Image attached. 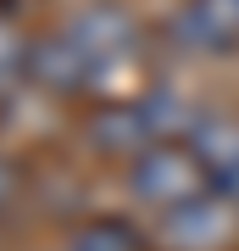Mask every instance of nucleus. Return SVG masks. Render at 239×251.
I'll use <instances>...</instances> for the list:
<instances>
[{
	"label": "nucleus",
	"instance_id": "obj_6",
	"mask_svg": "<svg viewBox=\"0 0 239 251\" xmlns=\"http://www.w3.org/2000/svg\"><path fill=\"white\" fill-rule=\"evenodd\" d=\"M67 251H139V234H133L123 218H95L67 240Z\"/></svg>",
	"mask_w": 239,
	"mask_h": 251
},
{
	"label": "nucleus",
	"instance_id": "obj_1",
	"mask_svg": "<svg viewBox=\"0 0 239 251\" xmlns=\"http://www.w3.org/2000/svg\"><path fill=\"white\" fill-rule=\"evenodd\" d=\"M128 190L145 206H161V212H167V206L200 196V190H206V173H200V162H195L189 145L156 140V145H145V151L128 156Z\"/></svg>",
	"mask_w": 239,
	"mask_h": 251
},
{
	"label": "nucleus",
	"instance_id": "obj_7",
	"mask_svg": "<svg viewBox=\"0 0 239 251\" xmlns=\"http://www.w3.org/2000/svg\"><path fill=\"white\" fill-rule=\"evenodd\" d=\"M17 73H28V50L17 45V34H11L6 23H0V90H6Z\"/></svg>",
	"mask_w": 239,
	"mask_h": 251
},
{
	"label": "nucleus",
	"instance_id": "obj_8",
	"mask_svg": "<svg viewBox=\"0 0 239 251\" xmlns=\"http://www.w3.org/2000/svg\"><path fill=\"white\" fill-rule=\"evenodd\" d=\"M11 196V173H6V162H0V201Z\"/></svg>",
	"mask_w": 239,
	"mask_h": 251
},
{
	"label": "nucleus",
	"instance_id": "obj_4",
	"mask_svg": "<svg viewBox=\"0 0 239 251\" xmlns=\"http://www.w3.org/2000/svg\"><path fill=\"white\" fill-rule=\"evenodd\" d=\"M28 73H34L44 90H56V95H78L84 84H95V62H89V50L67 34V28L56 39L28 45Z\"/></svg>",
	"mask_w": 239,
	"mask_h": 251
},
{
	"label": "nucleus",
	"instance_id": "obj_2",
	"mask_svg": "<svg viewBox=\"0 0 239 251\" xmlns=\"http://www.w3.org/2000/svg\"><path fill=\"white\" fill-rule=\"evenodd\" d=\"M228 234H234V201L212 196V190H200V196L161 212V240L173 251H217Z\"/></svg>",
	"mask_w": 239,
	"mask_h": 251
},
{
	"label": "nucleus",
	"instance_id": "obj_3",
	"mask_svg": "<svg viewBox=\"0 0 239 251\" xmlns=\"http://www.w3.org/2000/svg\"><path fill=\"white\" fill-rule=\"evenodd\" d=\"M189 151H195L200 173H206V190L239 206V128L217 123V117H200V123H189Z\"/></svg>",
	"mask_w": 239,
	"mask_h": 251
},
{
	"label": "nucleus",
	"instance_id": "obj_5",
	"mask_svg": "<svg viewBox=\"0 0 239 251\" xmlns=\"http://www.w3.org/2000/svg\"><path fill=\"white\" fill-rule=\"evenodd\" d=\"M67 34L78 39V45L89 50V62H111V56H123L128 50V39H133V28H128V17L117 6H84L78 17L67 23Z\"/></svg>",
	"mask_w": 239,
	"mask_h": 251
}]
</instances>
